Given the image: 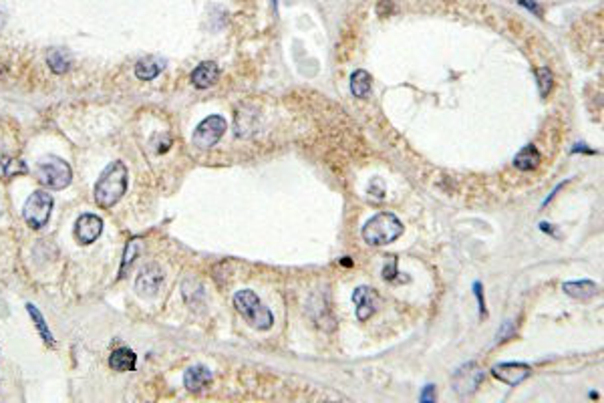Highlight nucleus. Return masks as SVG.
I'll use <instances>...</instances> for the list:
<instances>
[{
    "label": "nucleus",
    "instance_id": "nucleus-7",
    "mask_svg": "<svg viewBox=\"0 0 604 403\" xmlns=\"http://www.w3.org/2000/svg\"><path fill=\"white\" fill-rule=\"evenodd\" d=\"M103 232V220L97 214H81L75 222V238L79 244L89 246Z\"/></svg>",
    "mask_w": 604,
    "mask_h": 403
},
{
    "label": "nucleus",
    "instance_id": "nucleus-25",
    "mask_svg": "<svg viewBox=\"0 0 604 403\" xmlns=\"http://www.w3.org/2000/svg\"><path fill=\"white\" fill-rule=\"evenodd\" d=\"M474 295L478 297V305H480V314L487 316V309H485V299H483L482 282H474Z\"/></svg>",
    "mask_w": 604,
    "mask_h": 403
},
{
    "label": "nucleus",
    "instance_id": "nucleus-1",
    "mask_svg": "<svg viewBox=\"0 0 604 403\" xmlns=\"http://www.w3.org/2000/svg\"><path fill=\"white\" fill-rule=\"evenodd\" d=\"M127 180H129V174H127V168H125L123 161L109 163L103 170V174L99 176V180L95 184V189H93L95 204L101 210L113 208L121 198L125 196V192H127Z\"/></svg>",
    "mask_w": 604,
    "mask_h": 403
},
{
    "label": "nucleus",
    "instance_id": "nucleus-20",
    "mask_svg": "<svg viewBox=\"0 0 604 403\" xmlns=\"http://www.w3.org/2000/svg\"><path fill=\"white\" fill-rule=\"evenodd\" d=\"M27 310H29V314H30V319H32V323H34V327L38 329V333H40L43 341L47 343V345H51V347H55V345H57V341H55L53 333L49 331V327H47V323H45V316H43V312L36 309L32 303H27Z\"/></svg>",
    "mask_w": 604,
    "mask_h": 403
},
{
    "label": "nucleus",
    "instance_id": "nucleus-5",
    "mask_svg": "<svg viewBox=\"0 0 604 403\" xmlns=\"http://www.w3.org/2000/svg\"><path fill=\"white\" fill-rule=\"evenodd\" d=\"M53 194L45 192V189H36L29 196V200L25 202L23 208V218L29 224L32 230H40L43 226L49 224L51 220V212H53Z\"/></svg>",
    "mask_w": 604,
    "mask_h": 403
},
{
    "label": "nucleus",
    "instance_id": "nucleus-27",
    "mask_svg": "<svg viewBox=\"0 0 604 403\" xmlns=\"http://www.w3.org/2000/svg\"><path fill=\"white\" fill-rule=\"evenodd\" d=\"M520 4H522V6H526V8H528V10H534V14H536V16H542V8H540V6H538V4H536V2H528V0H520Z\"/></svg>",
    "mask_w": 604,
    "mask_h": 403
},
{
    "label": "nucleus",
    "instance_id": "nucleus-26",
    "mask_svg": "<svg viewBox=\"0 0 604 403\" xmlns=\"http://www.w3.org/2000/svg\"><path fill=\"white\" fill-rule=\"evenodd\" d=\"M419 400H421L423 403L435 402V400H437V391H435V385H431V383H429V385H425V387H423L421 395H419Z\"/></svg>",
    "mask_w": 604,
    "mask_h": 403
},
{
    "label": "nucleus",
    "instance_id": "nucleus-24",
    "mask_svg": "<svg viewBox=\"0 0 604 403\" xmlns=\"http://www.w3.org/2000/svg\"><path fill=\"white\" fill-rule=\"evenodd\" d=\"M389 258H391L389 264L383 268V279L389 280V282H395V280H397V275H399V273H397V258H395V256H389Z\"/></svg>",
    "mask_w": 604,
    "mask_h": 403
},
{
    "label": "nucleus",
    "instance_id": "nucleus-22",
    "mask_svg": "<svg viewBox=\"0 0 604 403\" xmlns=\"http://www.w3.org/2000/svg\"><path fill=\"white\" fill-rule=\"evenodd\" d=\"M139 250H141V240H139V238H133V240H129V244H127V249H125V254H123L119 279H123V277L127 275V268H131V264H133L135 256L139 254Z\"/></svg>",
    "mask_w": 604,
    "mask_h": 403
},
{
    "label": "nucleus",
    "instance_id": "nucleus-13",
    "mask_svg": "<svg viewBox=\"0 0 604 403\" xmlns=\"http://www.w3.org/2000/svg\"><path fill=\"white\" fill-rule=\"evenodd\" d=\"M218 77H220V69H218L216 62L211 61L200 62V65L194 69V73H191V83H194V87H198V89H210L211 85H216Z\"/></svg>",
    "mask_w": 604,
    "mask_h": 403
},
{
    "label": "nucleus",
    "instance_id": "nucleus-9",
    "mask_svg": "<svg viewBox=\"0 0 604 403\" xmlns=\"http://www.w3.org/2000/svg\"><path fill=\"white\" fill-rule=\"evenodd\" d=\"M491 375L502 383L515 387L532 375V367L528 363H500L491 367Z\"/></svg>",
    "mask_w": 604,
    "mask_h": 403
},
{
    "label": "nucleus",
    "instance_id": "nucleus-28",
    "mask_svg": "<svg viewBox=\"0 0 604 403\" xmlns=\"http://www.w3.org/2000/svg\"><path fill=\"white\" fill-rule=\"evenodd\" d=\"M342 264H345V266H351V260H349V256H345V260H342Z\"/></svg>",
    "mask_w": 604,
    "mask_h": 403
},
{
    "label": "nucleus",
    "instance_id": "nucleus-2",
    "mask_svg": "<svg viewBox=\"0 0 604 403\" xmlns=\"http://www.w3.org/2000/svg\"><path fill=\"white\" fill-rule=\"evenodd\" d=\"M405 226L393 212H379L362 226V240L369 246H387L403 234Z\"/></svg>",
    "mask_w": 604,
    "mask_h": 403
},
{
    "label": "nucleus",
    "instance_id": "nucleus-4",
    "mask_svg": "<svg viewBox=\"0 0 604 403\" xmlns=\"http://www.w3.org/2000/svg\"><path fill=\"white\" fill-rule=\"evenodd\" d=\"M36 178L38 182L49 189H65L73 180L71 165L57 155L43 157L36 165Z\"/></svg>",
    "mask_w": 604,
    "mask_h": 403
},
{
    "label": "nucleus",
    "instance_id": "nucleus-12",
    "mask_svg": "<svg viewBox=\"0 0 604 403\" xmlns=\"http://www.w3.org/2000/svg\"><path fill=\"white\" fill-rule=\"evenodd\" d=\"M211 379H213V373L206 365H194L183 373V385L191 393L204 391L211 383Z\"/></svg>",
    "mask_w": 604,
    "mask_h": 403
},
{
    "label": "nucleus",
    "instance_id": "nucleus-8",
    "mask_svg": "<svg viewBox=\"0 0 604 403\" xmlns=\"http://www.w3.org/2000/svg\"><path fill=\"white\" fill-rule=\"evenodd\" d=\"M353 303H355V312L357 319L364 323L369 321L379 307V295L375 292V288L371 286H357L353 292Z\"/></svg>",
    "mask_w": 604,
    "mask_h": 403
},
{
    "label": "nucleus",
    "instance_id": "nucleus-21",
    "mask_svg": "<svg viewBox=\"0 0 604 403\" xmlns=\"http://www.w3.org/2000/svg\"><path fill=\"white\" fill-rule=\"evenodd\" d=\"M49 67H51V71L53 73H57V75H62V73H67L69 69H71V57H69V53H65V51H53L51 55H49Z\"/></svg>",
    "mask_w": 604,
    "mask_h": 403
},
{
    "label": "nucleus",
    "instance_id": "nucleus-16",
    "mask_svg": "<svg viewBox=\"0 0 604 403\" xmlns=\"http://www.w3.org/2000/svg\"><path fill=\"white\" fill-rule=\"evenodd\" d=\"M540 161H542V155L538 152V148L536 146H524L515 157H513V165L520 170V172H532V170H536L538 165H540Z\"/></svg>",
    "mask_w": 604,
    "mask_h": 403
},
{
    "label": "nucleus",
    "instance_id": "nucleus-18",
    "mask_svg": "<svg viewBox=\"0 0 604 403\" xmlns=\"http://www.w3.org/2000/svg\"><path fill=\"white\" fill-rule=\"evenodd\" d=\"M371 89H373V79L364 69H359L351 75V91L355 97L367 99L371 95Z\"/></svg>",
    "mask_w": 604,
    "mask_h": 403
},
{
    "label": "nucleus",
    "instance_id": "nucleus-10",
    "mask_svg": "<svg viewBox=\"0 0 604 403\" xmlns=\"http://www.w3.org/2000/svg\"><path fill=\"white\" fill-rule=\"evenodd\" d=\"M483 379V371L478 367V363H467L463 365L461 369H457L455 375H453V383H455V389L461 393V395H467V393H474Z\"/></svg>",
    "mask_w": 604,
    "mask_h": 403
},
{
    "label": "nucleus",
    "instance_id": "nucleus-17",
    "mask_svg": "<svg viewBox=\"0 0 604 403\" xmlns=\"http://www.w3.org/2000/svg\"><path fill=\"white\" fill-rule=\"evenodd\" d=\"M163 61L157 59V57H146L141 61H137L135 65V77L139 81H153L161 71H163Z\"/></svg>",
    "mask_w": 604,
    "mask_h": 403
},
{
    "label": "nucleus",
    "instance_id": "nucleus-29",
    "mask_svg": "<svg viewBox=\"0 0 604 403\" xmlns=\"http://www.w3.org/2000/svg\"><path fill=\"white\" fill-rule=\"evenodd\" d=\"M272 4H274V8H276V4H278V0H272Z\"/></svg>",
    "mask_w": 604,
    "mask_h": 403
},
{
    "label": "nucleus",
    "instance_id": "nucleus-23",
    "mask_svg": "<svg viewBox=\"0 0 604 403\" xmlns=\"http://www.w3.org/2000/svg\"><path fill=\"white\" fill-rule=\"evenodd\" d=\"M536 79H538V89H540V95L542 97H548L552 87H554V75L548 67H540L536 69Z\"/></svg>",
    "mask_w": 604,
    "mask_h": 403
},
{
    "label": "nucleus",
    "instance_id": "nucleus-19",
    "mask_svg": "<svg viewBox=\"0 0 604 403\" xmlns=\"http://www.w3.org/2000/svg\"><path fill=\"white\" fill-rule=\"evenodd\" d=\"M29 168L25 161L21 159H14V157H4L0 155V178L2 180H10V178H16V176H23L27 174Z\"/></svg>",
    "mask_w": 604,
    "mask_h": 403
},
{
    "label": "nucleus",
    "instance_id": "nucleus-3",
    "mask_svg": "<svg viewBox=\"0 0 604 403\" xmlns=\"http://www.w3.org/2000/svg\"><path fill=\"white\" fill-rule=\"evenodd\" d=\"M234 307L242 314V319L258 329V331H268L274 325V314L272 310L258 299V295L250 288H242L234 295Z\"/></svg>",
    "mask_w": 604,
    "mask_h": 403
},
{
    "label": "nucleus",
    "instance_id": "nucleus-6",
    "mask_svg": "<svg viewBox=\"0 0 604 403\" xmlns=\"http://www.w3.org/2000/svg\"><path fill=\"white\" fill-rule=\"evenodd\" d=\"M226 129H228V122L222 115H210V117L202 119L198 127L194 129L191 143L198 150H211L222 139Z\"/></svg>",
    "mask_w": 604,
    "mask_h": 403
},
{
    "label": "nucleus",
    "instance_id": "nucleus-15",
    "mask_svg": "<svg viewBox=\"0 0 604 403\" xmlns=\"http://www.w3.org/2000/svg\"><path fill=\"white\" fill-rule=\"evenodd\" d=\"M137 365V355L129 349V347H119L113 349V353L109 355V367L117 373L133 371Z\"/></svg>",
    "mask_w": 604,
    "mask_h": 403
},
{
    "label": "nucleus",
    "instance_id": "nucleus-14",
    "mask_svg": "<svg viewBox=\"0 0 604 403\" xmlns=\"http://www.w3.org/2000/svg\"><path fill=\"white\" fill-rule=\"evenodd\" d=\"M562 290L572 297L576 301H590L599 295L601 286L592 280H572V282H564L562 284Z\"/></svg>",
    "mask_w": 604,
    "mask_h": 403
},
{
    "label": "nucleus",
    "instance_id": "nucleus-11",
    "mask_svg": "<svg viewBox=\"0 0 604 403\" xmlns=\"http://www.w3.org/2000/svg\"><path fill=\"white\" fill-rule=\"evenodd\" d=\"M163 280V273L157 264H148L141 275L135 280V290L139 297H155L159 290V284Z\"/></svg>",
    "mask_w": 604,
    "mask_h": 403
}]
</instances>
